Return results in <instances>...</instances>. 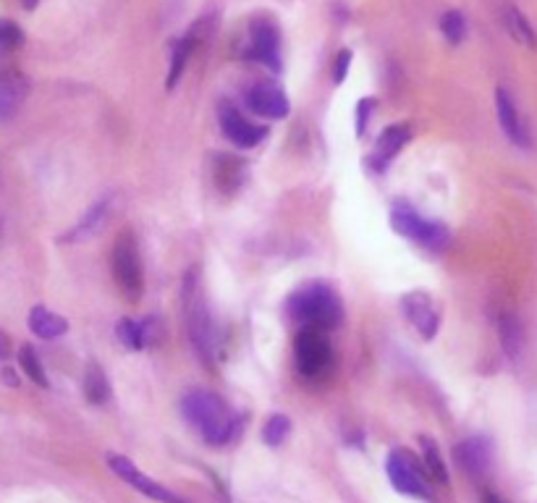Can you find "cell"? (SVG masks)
<instances>
[{
  "mask_svg": "<svg viewBox=\"0 0 537 503\" xmlns=\"http://www.w3.org/2000/svg\"><path fill=\"white\" fill-rule=\"evenodd\" d=\"M181 412L210 446H226L239 430V417L234 409L228 407L218 393L205 391V388H194L186 393L181 399Z\"/></svg>",
  "mask_w": 537,
  "mask_h": 503,
  "instance_id": "6da1fadb",
  "label": "cell"
},
{
  "mask_svg": "<svg viewBox=\"0 0 537 503\" xmlns=\"http://www.w3.org/2000/svg\"><path fill=\"white\" fill-rule=\"evenodd\" d=\"M289 310L304 328H317V331H331L344 317V304L328 283H310L299 289L289 299Z\"/></svg>",
  "mask_w": 537,
  "mask_h": 503,
  "instance_id": "7a4b0ae2",
  "label": "cell"
},
{
  "mask_svg": "<svg viewBox=\"0 0 537 503\" xmlns=\"http://www.w3.org/2000/svg\"><path fill=\"white\" fill-rule=\"evenodd\" d=\"M184 323L189 331L194 352L200 354L202 362H213L215 357V325L207 312L205 297H202L200 270L192 268L184 278Z\"/></svg>",
  "mask_w": 537,
  "mask_h": 503,
  "instance_id": "3957f363",
  "label": "cell"
},
{
  "mask_svg": "<svg viewBox=\"0 0 537 503\" xmlns=\"http://www.w3.org/2000/svg\"><path fill=\"white\" fill-rule=\"evenodd\" d=\"M391 226L396 234H401L409 242L420 244L430 252H443L451 244V231L443 223L427 221L414 210L409 202H393L391 207Z\"/></svg>",
  "mask_w": 537,
  "mask_h": 503,
  "instance_id": "277c9868",
  "label": "cell"
},
{
  "mask_svg": "<svg viewBox=\"0 0 537 503\" xmlns=\"http://www.w3.org/2000/svg\"><path fill=\"white\" fill-rule=\"evenodd\" d=\"M111 268L118 289L124 291L131 302H137L139 294H142V286H145V276H142V260H139L137 236L131 234V231L118 234L116 244H113Z\"/></svg>",
  "mask_w": 537,
  "mask_h": 503,
  "instance_id": "5b68a950",
  "label": "cell"
},
{
  "mask_svg": "<svg viewBox=\"0 0 537 503\" xmlns=\"http://www.w3.org/2000/svg\"><path fill=\"white\" fill-rule=\"evenodd\" d=\"M294 359H297V370L304 378L317 380L328 375L333 365V349L331 341L325 338V331L302 328L294 338Z\"/></svg>",
  "mask_w": 537,
  "mask_h": 503,
  "instance_id": "8992f818",
  "label": "cell"
},
{
  "mask_svg": "<svg viewBox=\"0 0 537 503\" xmlns=\"http://www.w3.org/2000/svg\"><path fill=\"white\" fill-rule=\"evenodd\" d=\"M386 472L393 488L404 493V496L420 498V501H430V498H433L427 477L422 475V469L417 467L414 456L409 454V451H404V448H396V451L388 454Z\"/></svg>",
  "mask_w": 537,
  "mask_h": 503,
  "instance_id": "52a82bcc",
  "label": "cell"
},
{
  "mask_svg": "<svg viewBox=\"0 0 537 503\" xmlns=\"http://www.w3.org/2000/svg\"><path fill=\"white\" fill-rule=\"evenodd\" d=\"M108 467L116 472L121 480H124L126 485H131L134 490H139L142 496L152 498V501H160V503H184L176 493H171V490L166 488V485H160L158 480H152L150 475H145L142 469L137 467V464L131 462V459H126V456H118V454H108Z\"/></svg>",
  "mask_w": 537,
  "mask_h": 503,
  "instance_id": "ba28073f",
  "label": "cell"
},
{
  "mask_svg": "<svg viewBox=\"0 0 537 503\" xmlns=\"http://www.w3.org/2000/svg\"><path fill=\"white\" fill-rule=\"evenodd\" d=\"M496 113H498V124H501L503 134L509 137L511 145L522 147V150H530L532 147L530 129H527L522 113H519L517 100H514V95H511L506 87H498L496 90Z\"/></svg>",
  "mask_w": 537,
  "mask_h": 503,
  "instance_id": "9c48e42d",
  "label": "cell"
},
{
  "mask_svg": "<svg viewBox=\"0 0 537 503\" xmlns=\"http://www.w3.org/2000/svg\"><path fill=\"white\" fill-rule=\"evenodd\" d=\"M401 310H404L414 331L420 333L422 338H427V341L441 328V312L435 310L433 299L427 297V294H420V291L407 294V297L401 299Z\"/></svg>",
  "mask_w": 537,
  "mask_h": 503,
  "instance_id": "30bf717a",
  "label": "cell"
},
{
  "mask_svg": "<svg viewBox=\"0 0 537 503\" xmlns=\"http://www.w3.org/2000/svg\"><path fill=\"white\" fill-rule=\"evenodd\" d=\"M218 121H221L223 137H226L228 142H234L236 147H244V150H247V147H255L257 142L265 137V129L247 121V118L236 111L234 105L223 103L221 108H218Z\"/></svg>",
  "mask_w": 537,
  "mask_h": 503,
  "instance_id": "8fae6325",
  "label": "cell"
},
{
  "mask_svg": "<svg viewBox=\"0 0 537 503\" xmlns=\"http://www.w3.org/2000/svg\"><path fill=\"white\" fill-rule=\"evenodd\" d=\"M249 58L281 69V37H278L276 24L270 21H257L252 27V42H249Z\"/></svg>",
  "mask_w": 537,
  "mask_h": 503,
  "instance_id": "7c38bea8",
  "label": "cell"
},
{
  "mask_svg": "<svg viewBox=\"0 0 537 503\" xmlns=\"http://www.w3.org/2000/svg\"><path fill=\"white\" fill-rule=\"evenodd\" d=\"M249 108L262 118H283L289 113V100L283 95V90H278L276 84H255L247 95Z\"/></svg>",
  "mask_w": 537,
  "mask_h": 503,
  "instance_id": "4fadbf2b",
  "label": "cell"
},
{
  "mask_svg": "<svg viewBox=\"0 0 537 503\" xmlns=\"http://www.w3.org/2000/svg\"><path fill=\"white\" fill-rule=\"evenodd\" d=\"M116 333L121 344L134 349V352H142V349H150L152 344H158L160 325L155 317H150L145 323H137V320H129V317H126V320H121V323L116 325Z\"/></svg>",
  "mask_w": 537,
  "mask_h": 503,
  "instance_id": "5bb4252c",
  "label": "cell"
},
{
  "mask_svg": "<svg viewBox=\"0 0 537 503\" xmlns=\"http://www.w3.org/2000/svg\"><path fill=\"white\" fill-rule=\"evenodd\" d=\"M108 215H111V197H103V200H97L95 205L82 215V221L76 223L74 228H69V234L61 236V242L63 244L87 242V239H92V236L105 226Z\"/></svg>",
  "mask_w": 537,
  "mask_h": 503,
  "instance_id": "9a60e30c",
  "label": "cell"
},
{
  "mask_svg": "<svg viewBox=\"0 0 537 503\" xmlns=\"http://www.w3.org/2000/svg\"><path fill=\"white\" fill-rule=\"evenodd\" d=\"M412 139V131L409 126L399 124V126H388L383 134H380L378 145H375V152H372V166L378 168V171H386L391 166V160L399 155L407 142Z\"/></svg>",
  "mask_w": 537,
  "mask_h": 503,
  "instance_id": "2e32d148",
  "label": "cell"
},
{
  "mask_svg": "<svg viewBox=\"0 0 537 503\" xmlns=\"http://www.w3.org/2000/svg\"><path fill=\"white\" fill-rule=\"evenodd\" d=\"M454 456L459 459L464 469H467L469 475L482 477L490 469V459H493V448L485 438H469V441L459 443L454 448Z\"/></svg>",
  "mask_w": 537,
  "mask_h": 503,
  "instance_id": "e0dca14e",
  "label": "cell"
},
{
  "mask_svg": "<svg viewBox=\"0 0 537 503\" xmlns=\"http://www.w3.org/2000/svg\"><path fill=\"white\" fill-rule=\"evenodd\" d=\"M29 95V82L21 74H0V124L14 118Z\"/></svg>",
  "mask_w": 537,
  "mask_h": 503,
  "instance_id": "ac0fdd59",
  "label": "cell"
},
{
  "mask_svg": "<svg viewBox=\"0 0 537 503\" xmlns=\"http://www.w3.org/2000/svg\"><path fill=\"white\" fill-rule=\"evenodd\" d=\"M29 331L45 338V341H53V338H61L69 331V323H66V317L48 310V307H35L29 312Z\"/></svg>",
  "mask_w": 537,
  "mask_h": 503,
  "instance_id": "d6986e66",
  "label": "cell"
},
{
  "mask_svg": "<svg viewBox=\"0 0 537 503\" xmlns=\"http://www.w3.org/2000/svg\"><path fill=\"white\" fill-rule=\"evenodd\" d=\"M498 336H501V346L506 357L519 359V354L524 349V331L517 315H511V312L501 315V320H498Z\"/></svg>",
  "mask_w": 537,
  "mask_h": 503,
  "instance_id": "ffe728a7",
  "label": "cell"
},
{
  "mask_svg": "<svg viewBox=\"0 0 537 503\" xmlns=\"http://www.w3.org/2000/svg\"><path fill=\"white\" fill-rule=\"evenodd\" d=\"M503 27L509 29V35L514 37V40L522 42V45H527V48H535L537 45L535 29H532V24L527 21V16H524L517 6L503 8Z\"/></svg>",
  "mask_w": 537,
  "mask_h": 503,
  "instance_id": "44dd1931",
  "label": "cell"
},
{
  "mask_svg": "<svg viewBox=\"0 0 537 503\" xmlns=\"http://www.w3.org/2000/svg\"><path fill=\"white\" fill-rule=\"evenodd\" d=\"M84 393L92 404H105L111 399V386H108V378H105L103 367L90 362L87 365V373H84Z\"/></svg>",
  "mask_w": 537,
  "mask_h": 503,
  "instance_id": "7402d4cb",
  "label": "cell"
},
{
  "mask_svg": "<svg viewBox=\"0 0 537 503\" xmlns=\"http://www.w3.org/2000/svg\"><path fill=\"white\" fill-rule=\"evenodd\" d=\"M19 365L21 370L27 373V378L32 380V383H37L40 388H48L50 386V380L48 375H45V367H42L40 357H37L35 352V346H21V352H19Z\"/></svg>",
  "mask_w": 537,
  "mask_h": 503,
  "instance_id": "603a6c76",
  "label": "cell"
},
{
  "mask_svg": "<svg viewBox=\"0 0 537 503\" xmlns=\"http://www.w3.org/2000/svg\"><path fill=\"white\" fill-rule=\"evenodd\" d=\"M422 459H425V467L427 472L438 480L441 485L448 483V469L446 462H443L441 451H438V446H435L433 438H422Z\"/></svg>",
  "mask_w": 537,
  "mask_h": 503,
  "instance_id": "cb8c5ba5",
  "label": "cell"
},
{
  "mask_svg": "<svg viewBox=\"0 0 537 503\" xmlns=\"http://www.w3.org/2000/svg\"><path fill=\"white\" fill-rule=\"evenodd\" d=\"M192 48H194L192 37H186V40H179L176 45H173L171 71H168V90H173V87L179 84L181 74H184V69H186V61H189V56H192Z\"/></svg>",
  "mask_w": 537,
  "mask_h": 503,
  "instance_id": "d4e9b609",
  "label": "cell"
},
{
  "mask_svg": "<svg viewBox=\"0 0 537 503\" xmlns=\"http://www.w3.org/2000/svg\"><path fill=\"white\" fill-rule=\"evenodd\" d=\"M441 32L451 45H459L467 37V19L462 11H446L441 16Z\"/></svg>",
  "mask_w": 537,
  "mask_h": 503,
  "instance_id": "484cf974",
  "label": "cell"
},
{
  "mask_svg": "<svg viewBox=\"0 0 537 503\" xmlns=\"http://www.w3.org/2000/svg\"><path fill=\"white\" fill-rule=\"evenodd\" d=\"M289 433H291V420L289 417H283V414H273V417H268L265 428H262V438H265L268 446H281Z\"/></svg>",
  "mask_w": 537,
  "mask_h": 503,
  "instance_id": "4316f807",
  "label": "cell"
},
{
  "mask_svg": "<svg viewBox=\"0 0 537 503\" xmlns=\"http://www.w3.org/2000/svg\"><path fill=\"white\" fill-rule=\"evenodd\" d=\"M21 45V32L14 27V24H8V21H0V50H11L19 48Z\"/></svg>",
  "mask_w": 537,
  "mask_h": 503,
  "instance_id": "83f0119b",
  "label": "cell"
},
{
  "mask_svg": "<svg viewBox=\"0 0 537 503\" xmlns=\"http://www.w3.org/2000/svg\"><path fill=\"white\" fill-rule=\"evenodd\" d=\"M372 111H375V100H370V97L359 100V105H357V137H365Z\"/></svg>",
  "mask_w": 537,
  "mask_h": 503,
  "instance_id": "f1b7e54d",
  "label": "cell"
},
{
  "mask_svg": "<svg viewBox=\"0 0 537 503\" xmlns=\"http://www.w3.org/2000/svg\"><path fill=\"white\" fill-rule=\"evenodd\" d=\"M349 66H352V53H349V50H341L336 56V61H333V82L336 84L344 82Z\"/></svg>",
  "mask_w": 537,
  "mask_h": 503,
  "instance_id": "f546056e",
  "label": "cell"
},
{
  "mask_svg": "<svg viewBox=\"0 0 537 503\" xmlns=\"http://www.w3.org/2000/svg\"><path fill=\"white\" fill-rule=\"evenodd\" d=\"M8 354V338L0 333V357H6Z\"/></svg>",
  "mask_w": 537,
  "mask_h": 503,
  "instance_id": "4dcf8cb0",
  "label": "cell"
},
{
  "mask_svg": "<svg viewBox=\"0 0 537 503\" xmlns=\"http://www.w3.org/2000/svg\"><path fill=\"white\" fill-rule=\"evenodd\" d=\"M37 3H40V0H24V8H27V11H32V8H37Z\"/></svg>",
  "mask_w": 537,
  "mask_h": 503,
  "instance_id": "1f68e13d",
  "label": "cell"
},
{
  "mask_svg": "<svg viewBox=\"0 0 537 503\" xmlns=\"http://www.w3.org/2000/svg\"><path fill=\"white\" fill-rule=\"evenodd\" d=\"M485 503H503V501H501V498L493 496V493H488V496H485Z\"/></svg>",
  "mask_w": 537,
  "mask_h": 503,
  "instance_id": "d6a6232c",
  "label": "cell"
}]
</instances>
